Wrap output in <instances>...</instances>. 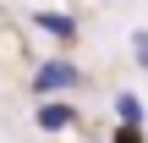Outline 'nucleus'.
Instances as JSON below:
<instances>
[{
  "label": "nucleus",
  "instance_id": "obj_1",
  "mask_svg": "<svg viewBox=\"0 0 148 143\" xmlns=\"http://www.w3.org/2000/svg\"><path fill=\"white\" fill-rule=\"evenodd\" d=\"M71 88H82V66H77V61L49 55V61L33 66V99H44V94H71Z\"/></svg>",
  "mask_w": 148,
  "mask_h": 143
},
{
  "label": "nucleus",
  "instance_id": "obj_2",
  "mask_svg": "<svg viewBox=\"0 0 148 143\" xmlns=\"http://www.w3.org/2000/svg\"><path fill=\"white\" fill-rule=\"evenodd\" d=\"M71 121H77V105H71L66 94H44V99L33 105V127H38V132H66Z\"/></svg>",
  "mask_w": 148,
  "mask_h": 143
},
{
  "label": "nucleus",
  "instance_id": "obj_3",
  "mask_svg": "<svg viewBox=\"0 0 148 143\" xmlns=\"http://www.w3.org/2000/svg\"><path fill=\"white\" fill-rule=\"evenodd\" d=\"M33 28L49 33V39H60V44H71V39L82 33V22H77L71 11H55V6H38V11H33Z\"/></svg>",
  "mask_w": 148,
  "mask_h": 143
},
{
  "label": "nucleus",
  "instance_id": "obj_4",
  "mask_svg": "<svg viewBox=\"0 0 148 143\" xmlns=\"http://www.w3.org/2000/svg\"><path fill=\"white\" fill-rule=\"evenodd\" d=\"M115 121H121V127H143V121H148V116H143V99H137L132 88L115 94Z\"/></svg>",
  "mask_w": 148,
  "mask_h": 143
},
{
  "label": "nucleus",
  "instance_id": "obj_5",
  "mask_svg": "<svg viewBox=\"0 0 148 143\" xmlns=\"http://www.w3.org/2000/svg\"><path fill=\"white\" fill-rule=\"evenodd\" d=\"M132 61L137 72H148V28H132Z\"/></svg>",
  "mask_w": 148,
  "mask_h": 143
},
{
  "label": "nucleus",
  "instance_id": "obj_6",
  "mask_svg": "<svg viewBox=\"0 0 148 143\" xmlns=\"http://www.w3.org/2000/svg\"><path fill=\"white\" fill-rule=\"evenodd\" d=\"M115 143H143V127H121V132H115Z\"/></svg>",
  "mask_w": 148,
  "mask_h": 143
}]
</instances>
